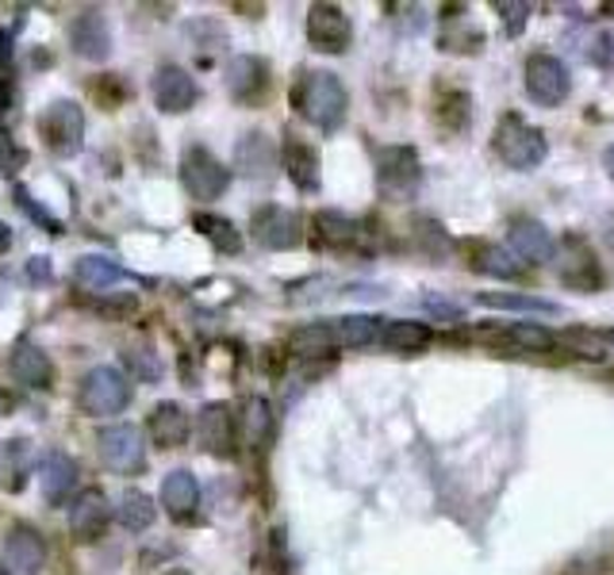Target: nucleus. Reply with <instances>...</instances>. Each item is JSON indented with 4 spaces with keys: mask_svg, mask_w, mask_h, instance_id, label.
<instances>
[{
    "mask_svg": "<svg viewBox=\"0 0 614 575\" xmlns=\"http://www.w3.org/2000/svg\"><path fill=\"white\" fill-rule=\"evenodd\" d=\"M603 169H606V177L614 180V142H611V146L603 150Z\"/></svg>",
    "mask_w": 614,
    "mask_h": 575,
    "instance_id": "obj_46",
    "label": "nucleus"
},
{
    "mask_svg": "<svg viewBox=\"0 0 614 575\" xmlns=\"http://www.w3.org/2000/svg\"><path fill=\"white\" fill-rule=\"evenodd\" d=\"M197 437L212 457H235V414H231L227 403H208L197 419Z\"/></svg>",
    "mask_w": 614,
    "mask_h": 575,
    "instance_id": "obj_13",
    "label": "nucleus"
},
{
    "mask_svg": "<svg viewBox=\"0 0 614 575\" xmlns=\"http://www.w3.org/2000/svg\"><path fill=\"white\" fill-rule=\"evenodd\" d=\"M476 304L496 307V312H527V315H560V304L542 296H522V292H481Z\"/></svg>",
    "mask_w": 614,
    "mask_h": 575,
    "instance_id": "obj_33",
    "label": "nucleus"
},
{
    "mask_svg": "<svg viewBox=\"0 0 614 575\" xmlns=\"http://www.w3.org/2000/svg\"><path fill=\"white\" fill-rule=\"evenodd\" d=\"M507 249L522 265H545L557 254V242H553V234L538 219H511V226H507Z\"/></svg>",
    "mask_w": 614,
    "mask_h": 575,
    "instance_id": "obj_11",
    "label": "nucleus"
},
{
    "mask_svg": "<svg viewBox=\"0 0 614 575\" xmlns=\"http://www.w3.org/2000/svg\"><path fill=\"white\" fill-rule=\"evenodd\" d=\"M316 231H319V238H323L327 246H334V249H350V246H357V242L365 238L362 223H357V219H350V215H342V211H319Z\"/></svg>",
    "mask_w": 614,
    "mask_h": 575,
    "instance_id": "obj_31",
    "label": "nucleus"
},
{
    "mask_svg": "<svg viewBox=\"0 0 614 575\" xmlns=\"http://www.w3.org/2000/svg\"><path fill=\"white\" fill-rule=\"evenodd\" d=\"M253 242L265 249H296L304 242V223L296 211L281 208V203H265L253 211Z\"/></svg>",
    "mask_w": 614,
    "mask_h": 575,
    "instance_id": "obj_8",
    "label": "nucleus"
},
{
    "mask_svg": "<svg viewBox=\"0 0 614 575\" xmlns=\"http://www.w3.org/2000/svg\"><path fill=\"white\" fill-rule=\"evenodd\" d=\"M27 162V150H20L9 134H0V169L4 173H16L20 165Z\"/></svg>",
    "mask_w": 614,
    "mask_h": 575,
    "instance_id": "obj_41",
    "label": "nucleus"
},
{
    "mask_svg": "<svg viewBox=\"0 0 614 575\" xmlns=\"http://www.w3.org/2000/svg\"><path fill=\"white\" fill-rule=\"evenodd\" d=\"M9 368H12V376L24 384V388L47 391L50 384H55V365H50V357L39 350V345H27V342L16 345V353H12V361H9Z\"/></svg>",
    "mask_w": 614,
    "mask_h": 575,
    "instance_id": "obj_24",
    "label": "nucleus"
},
{
    "mask_svg": "<svg viewBox=\"0 0 614 575\" xmlns=\"http://www.w3.org/2000/svg\"><path fill=\"white\" fill-rule=\"evenodd\" d=\"M288 345L296 357H327V353L339 350V338H334V327H331V319H327V322H307V327H299L296 335L288 338Z\"/></svg>",
    "mask_w": 614,
    "mask_h": 575,
    "instance_id": "obj_30",
    "label": "nucleus"
},
{
    "mask_svg": "<svg viewBox=\"0 0 614 575\" xmlns=\"http://www.w3.org/2000/svg\"><path fill=\"white\" fill-rule=\"evenodd\" d=\"M70 47H73V55L88 58V62H104V58L111 55V27H108V20H104V12L88 9L73 20Z\"/></svg>",
    "mask_w": 614,
    "mask_h": 575,
    "instance_id": "obj_14",
    "label": "nucleus"
},
{
    "mask_svg": "<svg viewBox=\"0 0 614 575\" xmlns=\"http://www.w3.org/2000/svg\"><path fill=\"white\" fill-rule=\"evenodd\" d=\"M377 177L380 188L395 200H408L411 192L423 180V169H418V154L411 146H388L377 154Z\"/></svg>",
    "mask_w": 614,
    "mask_h": 575,
    "instance_id": "obj_9",
    "label": "nucleus"
},
{
    "mask_svg": "<svg viewBox=\"0 0 614 575\" xmlns=\"http://www.w3.org/2000/svg\"><path fill=\"white\" fill-rule=\"evenodd\" d=\"M415 246L423 249L426 257H446L449 254V238L434 219H418L415 223Z\"/></svg>",
    "mask_w": 614,
    "mask_h": 575,
    "instance_id": "obj_37",
    "label": "nucleus"
},
{
    "mask_svg": "<svg viewBox=\"0 0 614 575\" xmlns=\"http://www.w3.org/2000/svg\"><path fill=\"white\" fill-rule=\"evenodd\" d=\"M116 518H119V526H123V529H131V533H142V529L154 526V518H158V506H154V498H150L146 491L127 488L123 495H119Z\"/></svg>",
    "mask_w": 614,
    "mask_h": 575,
    "instance_id": "obj_29",
    "label": "nucleus"
},
{
    "mask_svg": "<svg viewBox=\"0 0 614 575\" xmlns=\"http://www.w3.org/2000/svg\"><path fill=\"white\" fill-rule=\"evenodd\" d=\"M9 62H12V35L0 27V70H4Z\"/></svg>",
    "mask_w": 614,
    "mask_h": 575,
    "instance_id": "obj_44",
    "label": "nucleus"
},
{
    "mask_svg": "<svg viewBox=\"0 0 614 575\" xmlns=\"http://www.w3.org/2000/svg\"><path fill=\"white\" fill-rule=\"evenodd\" d=\"M9 108H12V85L9 81H0V116H4Z\"/></svg>",
    "mask_w": 614,
    "mask_h": 575,
    "instance_id": "obj_45",
    "label": "nucleus"
},
{
    "mask_svg": "<svg viewBox=\"0 0 614 575\" xmlns=\"http://www.w3.org/2000/svg\"><path fill=\"white\" fill-rule=\"evenodd\" d=\"M189 414H185L181 403H158L150 411V437L162 445V449H181L189 442Z\"/></svg>",
    "mask_w": 614,
    "mask_h": 575,
    "instance_id": "obj_23",
    "label": "nucleus"
},
{
    "mask_svg": "<svg viewBox=\"0 0 614 575\" xmlns=\"http://www.w3.org/2000/svg\"><path fill=\"white\" fill-rule=\"evenodd\" d=\"M227 89L235 101L243 104H258L269 93V66L253 55H238L227 66Z\"/></svg>",
    "mask_w": 614,
    "mask_h": 575,
    "instance_id": "obj_18",
    "label": "nucleus"
},
{
    "mask_svg": "<svg viewBox=\"0 0 614 575\" xmlns=\"http://www.w3.org/2000/svg\"><path fill=\"white\" fill-rule=\"evenodd\" d=\"M0 575H9V564H4V560H0Z\"/></svg>",
    "mask_w": 614,
    "mask_h": 575,
    "instance_id": "obj_50",
    "label": "nucleus"
},
{
    "mask_svg": "<svg viewBox=\"0 0 614 575\" xmlns=\"http://www.w3.org/2000/svg\"><path fill=\"white\" fill-rule=\"evenodd\" d=\"M331 327L339 338V350H365L385 335V322L373 319V315H342V319H331Z\"/></svg>",
    "mask_w": 614,
    "mask_h": 575,
    "instance_id": "obj_25",
    "label": "nucleus"
},
{
    "mask_svg": "<svg viewBox=\"0 0 614 575\" xmlns=\"http://www.w3.org/2000/svg\"><path fill=\"white\" fill-rule=\"evenodd\" d=\"M557 342H565L568 350L580 353V357H588V361L606 357V338L603 335H591V330H568L565 338H557Z\"/></svg>",
    "mask_w": 614,
    "mask_h": 575,
    "instance_id": "obj_38",
    "label": "nucleus"
},
{
    "mask_svg": "<svg viewBox=\"0 0 614 575\" xmlns=\"http://www.w3.org/2000/svg\"><path fill=\"white\" fill-rule=\"evenodd\" d=\"M504 338L511 345H519V350H530V353H545V350L557 345V335L545 330L542 322H515V327L504 330Z\"/></svg>",
    "mask_w": 614,
    "mask_h": 575,
    "instance_id": "obj_36",
    "label": "nucleus"
},
{
    "mask_svg": "<svg viewBox=\"0 0 614 575\" xmlns=\"http://www.w3.org/2000/svg\"><path fill=\"white\" fill-rule=\"evenodd\" d=\"M235 169L246 173V177H258V180L273 177V169H276L273 139H269L265 131L243 134V139H238V146H235Z\"/></svg>",
    "mask_w": 614,
    "mask_h": 575,
    "instance_id": "obj_19",
    "label": "nucleus"
},
{
    "mask_svg": "<svg viewBox=\"0 0 614 575\" xmlns=\"http://www.w3.org/2000/svg\"><path fill=\"white\" fill-rule=\"evenodd\" d=\"M603 238H606V246H611V249H614V215H611V219H606V226H603Z\"/></svg>",
    "mask_w": 614,
    "mask_h": 575,
    "instance_id": "obj_48",
    "label": "nucleus"
},
{
    "mask_svg": "<svg viewBox=\"0 0 614 575\" xmlns=\"http://www.w3.org/2000/svg\"><path fill=\"white\" fill-rule=\"evenodd\" d=\"M32 280H50V261L47 257H32Z\"/></svg>",
    "mask_w": 614,
    "mask_h": 575,
    "instance_id": "obj_43",
    "label": "nucleus"
},
{
    "mask_svg": "<svg viewBox=\"0 0 614 575\" xmlns=\"http://www.w3.org/2000/svg\"><path fill=\"white\" fill-rule=\"evenodd\" d=\"M108 518H111V506L101 488H85L70 503V529L78 541H96L104 533V526H108Z\"/></svg>",
    "mask_w": 614,
    "mask_h": 575,
    "instance_id": "obj_15",
    "label": "nucleus"
},
{
    "mask_svg": "<svg viewBox=\"0 0 614 575\" xmlns=\"http://www.w3.org/2000/svg\"><path fill=\"white\" fill-rule=\"evenodd\" d=\"M307 39L323 55H342L350 47V39H354V27H350V16L339 4H311V12H307Z\"/></svg>",
    "mask_w": 614,
    "mask_h": 575,
    "instance_id": "obj_10",
    "label": "nucleus"
},
{
    "mask_svg": "<svg viewBox=\"0 0 614 575\" xmlns=\"http://www.w3.org/2000/svg\"><path fill=\"white\" fill-rule=\"evenodd\" d=\"M603 338H606V342H611V345H614V330H611V335H603Z\"/></svg>",
    "mask_w": 614,
    "mask_h": 575,
    "instance_id": "obj_51",
    "label": "nucleus"
},
{
    "mask_svg": "<svg viewBox=\"0 0 614 575\" xmlns=\"http://www.w3.org/2000/svg\"><path fill=\"white\" fill-rule=\"evenodd\" d=\"M560 284L576 288V292H599L603 288V269L583 242H568L565 261H560Z\"/></svg>",
    "mask_w": 614,
    "mask_h": 575,
    "instance_id": "obj_21",
    "label": "nucleus"
},
{
    "mask_svg": "<svg viewBox=\"0 0 614 575\" xmlns=\"http://www.w3.org/2000/svg\"><path fill=\"white\" fill-rule=\"evenodd\" d=\"M166 575H192V572H181V567H174V572H166Z\"/></svg>",
    "mask_w": 614,
    "mask_h": 575,
    "instance_id": "obj_49",
    "label": "nucleus"
},
{
    "mask_svg": "<svg viewBox=\"0 0 614 575\" xmlns=\"http://www.w3.org/2000/svg\"><path fill=\"white\" fill-rule=\"evenodd\" d=\"M434 330L426 327V322H415V319H392L385 322V335H380V345L392 353H418L423 345H430Z\"/></svg>",
    "mask_w": 614,
    "mask_h": 575,
    "instance_id": "obj_28",
    "label": "nucleus"
},
{
    "mask_svg": "<svg viewBox=\"0 0 614 575\" xmlns=\"http://www.w3.org/2000/svg\"><path fill=\"white\" fill-rule=\"evenodd\" d=\"M496 154L504 157L511 169H538L550 154V142L538 127H530L522 116H504L496 127Z\"/></svg>",
    "mask_w": 614,
    "mask_h": 575,
    "instance_id": "obj_2",
    "label": "nucleus"
},
{
    "mask_svg": "<svg viewBox=\"0 0 614 575\" xmlns=\"http://www.w3.org/2000/svg\"><path fill=\"white\" fill-rule=\"evenodd\" d=\"M499 12H504V27H507V35H522V27H527V4H496Z\"/></svg>",
    "mask_w": 614,
    "mask_h": 575,
    "instance_id": "obj_42",
    "label": "nucleus"
},
{
    "mask_svg": "<svg viewBox=\"0 0 614 575\" xmlns=\"http://www.w3.org/2000/svg\"><path fill=\"white\" fill-rule=\"evenodd\" d=\"M73 277H78V284L85 288V292H108L111 284H119V280L127 277L123 269H119L111 257H101V254H85L78 265H73Z\"/></svg>",
    "mask_w": 614,
    "mask_h": 575,
    "instance_id": "obj_27",
    "label": "nucleus"
},
{
    "mask_svg": "<svg viewBox=\"0 0 614 575\" xmlns=\"http://www.w3.org/2000/svg\"><path fill=\"white\" fill-rule=\"evenodd\" d=\"M162 506H166L169 518L185 521L189 514H197L200 506V483L189 468H174V472L162 480Z\"/></svg>",
    "mask_w": 614,
    "mask_h": 575,
    "instance_id": "obj_22",
    "label": "nucleus"
},
{
    "mask_svg": "<svg viewBox=\"0 0 614 575\" xmlns=\"http://www.w3.org/2000/svg\"><path fill=\"white\" fill-rule=\"evenodd\" d=\"M4 552H9V564L24 575H39L43 564H47V541L35 526H12L4 533Z\"/></svg>",
    "mask_w": 614,
    "mask_h": 575,
    "instance_id": "obj_17",
    "label": "nucleus"
},
{
    "mask_svg": "<svg viewBox=\"0 0 614 575\" xmlns=\"http://www.w3.org/2000/svg\"><path fill=\"white\" fill-rule=\"evenodd\" d=\"M473 269L488 272V277H499V280H519L522 272H527V265H522L507 246H492V242H484V246H476V254H473Z\"/></svg>",
    "mask_w": 614,
    "mask_h": 575,
    "instance_id": "obj_32",
    "label": "nucleus"
},
{
    "mask_svg": "<svg viewBox=\"0 0 614 575\" xmlns=\"http://www.w3.org/2000/svg\"><path fill=\"white\" fill-rule=\"evenodd\" d=\"M131 403V384L119 368L101 365L81 380L78 388V407L93 419H108V414H119Z\"/></svg>",
    "mask_w": 614,
    "mask_h": 575,
    "instance_id": "obj_3",
    "label": "nucleus"
},
{
    "mask_svg": "<svg viewBox=\"0 0 614 575\" xmlns=\"http://www.w3.org/2000/svg\"><path fill=\"white\" fill-rule=\"evenodd\" d=\"M9 246H12V231L0 223V254H9Z\"/></svg>",
    "mask_w": 614,
    "mask_h": 575,
    "instance_id": "obj_47",
    "label": "nucleus"
},
{
    "mask_svg": "<svg viewBox=\"0 0 614 575\" xmlns=\"http://www.w3.org/2000/svg\"><path fill=\"white\" fill-rule=\"evenodd\" d=\"M273 430H276V419H273V407H269V399L253 396L246 399L243 407V437L250 449H269V442H273Z\"/></svg>",
    "mask_w": 614,
    "mask_h": 575,
    "instance_id": "obj_26",
    "label": "nucleus"
},
{
    "mask_svg": "<svg viewBox=\"0 0 614 575\" xmlns=\"http://www.w3.org/2000/svg\"><path fill=\"white\" fill-rule=\"evenodd\" d=\"M96 453H101V465H108L111 472H139L146 465V445H142L139 426L131 422H116V426H104L96 434Z\"/></svg>",
    "mask_w": 614,
    "mask_h": 575,
    "instance_id": "obj_6",
    "label": "nucleus"
},
{
    "mask_svg": "<svg viewBox=\"0 0 614 575\" xmlns=\"http://www.w3.org/2000/svg\"><path fill=\"white\" fill-rule=\"evenodd\" d=\"M284 173L299 192H319L323 177H319V150L311 142H304L299 134H284Z\"/></svg>",
    "mask_w": 614,
    "mask_h": 575,
    "instance_id": "obj_16",
    "label": "nucleus"
},
{
    "mask_svg": "<svg viewBox=\"0 0 614 575\" xmlns=\"http://www.w3.org/2000/svg\"><path fill=\"white\" fill-rule=\"evenodd\" d=\"M123 365L131 368L134 380L142 384H158L162 380V353H154L150 342H134L123 350Z\"/></svg>",
    "mask_w": 614,
    "mask_h": 575,
    "instance_id": "obj_35",
    "label": "nucleus"
},
{
    "mask_svg": "<svg viewBox=\"0 0 614 575\" xmlns=\"http://www.w3.org/2000/svg\"><path fill=\"white\" fill-rule=\"evenodd\" d=\"M181 185L192 200H220L231 185V169L204 146H189L181 154Z\"/></svg>",
    "mask_w": 614,
    "mask_h": 575,
    "instance_id": "obj_4",
    "label": "nucleus"
},
{
    "mask_svg": "<svg viewBox=\"0 0 614 575\" xmlns=\"http://www.w3.org/2000/svg\"><path fill=\"white\" fill-rule=\"evenodd\" d=\"M292 104H296L299 116H304L307 124H316L319 131H339V127L346 124L350 96H346V85L339 81V73L307 70L304 78L296 81V89H292Z\"/></svg>",
    "mask_w": 614,
    "mask_h": 575,
    "instance_id": "obj_1",
    "label": "nucleus"
},
{
    "mask_svg": "<svg viewBox=\"0 0 614 575\" xmlns=\"http://www.w3.org/2000/svg\"><path fill=\"white\" fill-rule=\"evenodd\" d=\"M93 307L104 315V319H111V322H123L127 315H134V296H131V292H123V296H116V300H96Z\"/></svg>",
    "mask_w": 614,
    "mask_h": 575,
    "instance_id": "obj_40",
    "label": "nucleus"
},
{
    "mask_svg": "<svg viewBox=\"0 0 614 575\" xmlns=\"http://www.w3.org/2000/svg\"><path fill=\"white\" fill-rule=\"evenodd\" d=\"M192 226H197V231L204 234L220 254H238V249H243V234L235 231L231 219L212 215V211H197V215H192Z\"/></svg>",
    "mask_w": 614,
    "mask_h": 575,
    "instance_id": "obj_34",
    "label": "nucleus"
},
{
    "mask_svg": "<svg viewBox=\"0 0 614 575\" xmlns=\"http://www.w3.org/2000/svg\"><path fill=\"white\" fill-rule=\"evenodd\" d=\"M16 203L27 211V219H32V223H43L50 234H62V219H55L47 208H43V203H35L32 196H27V188H16Z\"/></svg>",
    "mask_w": 614,
    "mask_h": 575,
    "instance_id": "obj_39",
    "label": "nucleus"
},
{
    "mask_svg": "<svg viewBox=\"0 0 614 575\" xmlns=\"http://www.w3.org/2000/svg\"><path fill=\"white\" fill-rule=\"evenodd\" d=\"M568 89H572V78H568L560 58H553V55L527 58V93L534 104H542V108H557V104L568 101Z\"/></svg>",
    "mask_w": 614,
    "mask_h": 575,
    "instance_id": "obj_7",
    "label": "nucleus"
},
{
    "mask_svg": "<svg viewBox=\"0 0 614 575\" xmlns=\"http://www.w3.org/2000/svg\"><path fill=\"white\" fill-rule=\"evenodd\" d=\"M150 93H154V104L166 116H181V112H189L197 104V81L181 66H162L154 73V81H150Z\"/></svg>",
    "mask_w": 614,
    "mask_h": 575,
    "instance_id": "obj_12",
    "label": "nucleus"
},
{
    "mask_svg": "<svg viewBox=\"0 0 614 575\" xmlns=\"http://www.w3.org/2000/svg\"><path fill=\"white\" fill-rule=\"evenodd\" d=\"M39 139L62 157L78 154L81 142H85V112H81L73 101L47 104L39 116Z\"/></svg>",
    "mask_w": 614,
    "mask_h": 575,
    "instance_id": "obj_5",
    "label": "nucleus"
},
{
    "mask_svg": "<svg viewBox=\"0 0 614 575\" xmlns=\"http://www.w3.org/2000/svg\"><path fill=\"white\" fill-rule=\"evenodd\" d=\"M39 488L50 506H62L70 491L78 488V460L66 453H47L39 465Z\"/></svg>",
    "mask_w": 614,
    "mask_h": 575,
    "instance_id": "obj_20",
    "label": "nucleus"
}]
</instances>
